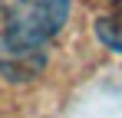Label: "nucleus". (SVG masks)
<instances>
[{
  "instance_id": "nucleus-1",
  "label": "nucleus",
  "mask_w": 122,
  "mask_h": 118,
  "mask_svg": "<svg viewBox=\"0 0 122 118\" xmlns=\"http://www.w3.org/2000/svg\"><path fill=\"white\" fill-rule=\"evenodd\" d=\"M73 0H10L0 33V72L13 82L46 66V46L63 30Z\"/></svg>"
},
{
  "instance_id": "nucleus-2",
  "label": "nucleus",
  "mask_w": 122,
  "mask_h": 118,
  "mask_svg": "<svg viewBox=\"0 0 122 118\" xmlns=\"http://www.w3.org/2000/svg\"><path fill=\"white\" fill-rule=\"evenodd\" d=\"M96 36L109 49L122 53V3L112 7V10H106L102 17H96Z\"/></svg>"
},
{
  "instance_id": "nucleus-3",
  "label": "nucleus",
  "mask_w": 122,
  "mask_h": 118,
  "mask_svg": "<svg viewBox=\"0 0 122 118\" xmlns=\"http://www.w3.org/2000/svg\"><path fill=\"white\" fill-rule=\"evenodd\" d=\"M0 7H3V0H0Z\"/></svg>"
}]
</instances>
